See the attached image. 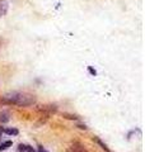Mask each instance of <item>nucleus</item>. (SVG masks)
Returning <instances> with one entry per match:
<instances>
[{
  "label": "nucleus",
  "instance_id": "obj_1",
  "mask_svg": "<svg viewBox=\"0 0 145 152\" xmlns=\"http://www.w3.org/2000/svg\"><path fill=\"white\" fill-rule=\"evenodd\" d=\"M36 103V96L28 93L13 91L9 94L0 96V105H18V107H29Z\"/></svg>",
  "mask_w": 145,
  "mask_h": 152
},
{
  "label": "nucleus",
  "instance_id": "obj_2",
  "mask_svg": "<svg viewBox=\"0 0 145 152\" xmlns=\"http://www.w3.org/2000/svg\"><path fill=\"white\" fill-rule=\"evenodd\" d=\"M37 112L40 113H45L46 117H49L50 114H54L56 113V110H57V107L56 105H52V104H49V105H38L36 108Z\"/></svg>",
  "mask_w": 145,
  "mask_h": 152
},
{
  "label": "nucleus",
  "instance_id": "obj_3",
  "mask_svg": "<svg viewBox=\"0 0 145 152\" xmlns=\"http://www.w3.org/2000/svg\"><path fill=\"white\" fill-rule=\"evenodd\" d=\"M69 152H87V150L83 147L80 143H74V145L70 146Z\"/></svg>",
  "mask_w": 145,
  "mask_h": 152
},
{
  "label": "nucleus",
  "instance_id": "obj_4",
  "mask_svg": "<svg viewBox=\"0 0 145 152\" xmlns=\"http://www.w3.org/2000/svg\"><path fill=\"white\" fill-rule=\"evenodd\" d=\"M0 122H1V123L9 122V113L5 112V110H1V112H0Z\"/></svg>",
  "mask_w": 145,
  "mask_h": 152
},
{
  "label": "nucleus",
  "instance_id": "obj_5",
  "mask_svg": "<svg viewBox=\"0 0 145 152\" xmlns=\"http://www.w3.org/2000/svg\"><path fill=\"white\" fill-rule=\"evenodd\" d=\"M8 10V4L5 1H0V17L5 15Z\"/></svg>",
  "mask_w": 145,
  "mask_h": 152
},
{
  "label": "nucleus",
  "instance_id": "obj_6",
  "mask_svg": "<svg viewBox=\"0 0 145 152\" xmlns=\"http://www.w3.org/2000/svg\"><path fill=\"white\" fill-rule=\"evenodd\" d=\"M3 132L9 134V136H17L19 133V131L17 128H7V129H3Z\"/></svg>",
  "mask_w": 145,
  "mask_h": 152
},
{
  "label": "nucleus",
  "instance_id": "obj_7",
  "mask_svg": "<svg viewBox=\"0 0 145 152\" xmlns=\"http://www.w3.org/2000/svg\"><path fill=\"white\" fill-rule=\"evenodd\" d=\"M93 141L98 143V145H99L100 147H102V148H103V150H105V151H107V152L109 151V150H108V147H107V146H106V143H103V142H102V141H100V139L98 138V137H93Z\"/></svg>",
  "mask_w": 145,
  "mask_h": 152
},
{
  "label": "nucleus",
  "instance_id": "obj_8",
  "mask_svg": "<svg viewBox=\"0 0 145 152\" xmlns=\"http://www.w3.org/2000/svg\"><path fill=\"white\" fill-rule=\"evenodd\" d=\"M10 146H11V141H5V142H3L1 145H0V151L7 150V148H9Z\"/></svg>",
  "mask_w": 145,
  "mask_h": 152
},
{
  "label": "nucleus",
  "instance_id": "obj_9",
  "mask_svg": "<svg viewBox=\"0 0 145 152\" xmlns=\"http://www.w3.org/2000/svg\"><path fill=\"white\" fill-rule=\"evenodd\" d=\"M63 117H64V118H67V119H74V121L79 119L76 115H70V114H66V113H64V114H63Z\"/></svg>",
  "mask_w": 145,
  "mask_h": 152
},
{
  "label": "nucleus",
  "instance_id": "obj_10",
  "mask_svg": "<svg viewBox=\"0 0 145 152\" xmlns=\"http://www.w3.org/2000/svg\"><path fill=\"white\" fill-rule=\"evenodd\" d=\"M26 152H36V150H34L32 146L29 145H26Z\"/></svg>",
  "mask_w": 145,
  "mask_h": 152
},
{
  "label": "nucleus",
  "instance_id": "obj_11",
  "mask_svg": "<svg viewBox=\"0 0 145 152\" xmlns=\"http://www.w3.org/2000/svg\"><path fill=\"white\" fill-rule=\"evenodd\" d=\"M18 151L19 152H26V145H19L18 146Z\"/></svg>",
  "mask_w": 145,
  "mask_h": 152
},
{
  "label": "nucleus",
  "instance_id": "obj_12",
  "mask_svg": "<svg viewBox=\"0 0 145 152\" xmlns=\"http://www.w3.org/2000/svg\"><path fill=\"white\" fill-rule=\"evenodd\" d=\"M38 152H47V151L42 147V146H40V147H38Z\"/></svg>",
  "mask_w": 145,
  "mask_h": 152
},
{
  "label": "nucleus",
  "instance_id": "obj_13",
  "mask_svg": "<svg viewBox=\"0 0 145 152\" xmlns=\"http://www.w3.org/2000/svg\"><path fill=\"white\" fill-rule=\"evenodd\" d=\"M89 72H90L92 75H96V70H93L92 67H89Z\"/></svg>",
  "mask_w": 145,
  "mask_h": 152
},
{
  "label": "nucleus",
  "instance_id": "obj_14",
  "mask_svg": "<svg viewBox=\"0 0 145 152\" xmlns=\"http://www.w3.org/2000/svg\"><path fill=\"white\" fill-rule=\"evenodd\" d=\"M78 127H79V128H80V129H87V127H85V125H82V124H79V125H78Z\"/></svg>",
  "mask_w": 145,
  "mask_h": 152
},
{
  "label": "nucleus",
  "instance_id": "obj_15",
  "mask_svg": "<svg viewBox=\"0 0 145 152\" xmlns=\"http://www.w3.org/2000/svg\"><path fill=\"white\" fill-rule=\"evenodd\" d=\"M1 133H3V127H0V137H1Z\"/></svg>",
  "mask_w": 145,
  "mask_h": 152
}]
</instances>
